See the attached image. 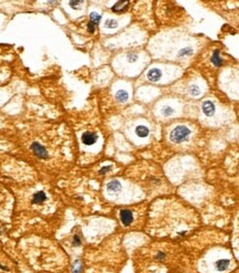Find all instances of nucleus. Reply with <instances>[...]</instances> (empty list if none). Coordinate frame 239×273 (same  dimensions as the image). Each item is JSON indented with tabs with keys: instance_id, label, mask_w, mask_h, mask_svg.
I'll return each instance as SVG.
<instances>
[{
	"instance_id": "obj_1",
	"label": "nucleus",
	"mask_w": 239,
	"mask_h": 273,
	"mask_svg": "<svg viewBox=\"0 0 239 273\" xmlns=\"http://www.w3.org/2000/svg\"><path fill=\"white\" fill-rule=\"evenodd\" d=\"M191 135V131L188 127L184 126V125H180L176 126L170 134V139L173 143L180 144L182 141H186L188 138V136Z\"/></svg>"
},
{
	"instance_id": "obj_2",
	"label": "nucleus",
	"mask_w": 239,
	"mask_h": 273,
	"mask_svg": "<svg viewBox=\"0 0 239 273\" xmlns=\"http://www.w3.org/2000/svg\"><path fill=\"white\" fill-rule=\"evenodd\" d=\"M97 141V134L93 132H85L84 134L82 135V141L85 145H93L95 144Z\"/></svg>"
},
{
	"instance_id": "obj_3",
	"label": "nucleus",
	"mask_w": 239,
	"mask_h": 273,
	"mask_svg": "<svg viewBox=\"0 0 239 273\" xmlns=\"http://www.w3.org/2000/svg\"><path fill=\"white\" fill-rule=\"evenodd\" d=\"M31 149L33 150L35 155L40 158H46L47 157V151L42 145H40L39 143H33L32 146H31Z\"/></svg>"
},
{
	"instance_id": "obj_4",
	"label": "nucleus",
	"mask_w": 239,
	"mask_h": 273,
	"mask_svg": "<svg viewBox=\"0 0 239 273\" xmlns=\"http://www.w3.org/2000/svg\"><path fill=\"white\" fill-rule=\"evenodd\" d=\"M202 109H203V113H204L206 116H213V115H214V113H215L214 103L210 102V101H206V102L203 103Z\"/></svg>"
},
{
	"instance_id": "obj_5",
	"label": "nucleus",
	"mask_w": 239,
	"mask_h": 273,
	"mask_svg": "<svg viewBox=\"0 0 239 273\" xmlns=\"http://www.w3.org/2000/svg\"><path fill=\"white\" fill-rule=\"evenodd\" d=\"M120 219H121V222H122L125 226H129V224L132 222L133 216H132V214H131V211L122 210L120 212Z\"/></svg>"
},
{
	"instance_id": "obj_6",
	"label": "nucleus",
	"mask_w": 239,
	"mask_h": 273,
	"mask_svg": "<svg viewBox=\"0 0 239 273\" xmlns=\"http://www.w3.org/2000/svg\"><path fill=\"white\" fill-rule=\"evenodd\" d=\"M161 76H162V72L159 69H152L148 73V79L150 81H158L161 79Z\"/></svg>"
},
{
	"instance_id": "obj_7",
	"label": "nucleus",
	"mask_w": 239,
	"mask_h": 273,
	"mask_svg": "<svg viewBox=\"0 0 239 273\" xmlns=\"http://www.w3.org/2000/svg\"><path fill=\"white\" fill-rule=\"evenodd\" d=\"M107 188H108L109 191L117 192V191H119L121 189L120 183H119L118 180H116V179H113V180H111V181H109V183H108V185H107Z\"/></svg>"
},
{
	"instance_id": "obj_8",
	"label": "nucleus",
	"mask_w": 239,
	"mask_h": 273,
	"mask_svg": "<svg viewBox=\"0 0 239 273\" xmlns=\"http://www.w3.org/2000/svg\"><path fill=\"white\" fill-rule=\"evenodd\" d=\"M46 200V195L43 192V191H39V192H37V194H34V196H33V202L34 204H42V202H44V201Z\"/></svg>"
},
{
	"instance_id": "obj_9",
	"label": "nucleus",
	"mask_w": 239,
	"mask_h": 273,
	"mask_svg": "<svg viewBox=\"0 0 239 273\" xmlns=\"http://www.w3.org/2000/svg\"><path fill=\"white\" fill-rule=\"evenodd\" d=\"M229 260H225V259H222V260L219 261H217L216 262V269L218 271H225L228 269V266H229Z\"/></svg>"
},
{
	"instance_id": "obj_10",
	"label": "nucleus",
	"mask_w": 239,
	"mask_h": 273,
	"mask_svg": "<svg viewBox=\"0 0 239 273\" xmlns=\"http://www.w3.org/2000/svg\"><path fill=\"white\" fill-rule=\"evenodd\" d=\"M136 134H137V136L141 137V138L147 137L149 135V128L148 127L143 126V125H140V126H138L136 128Z\"/></svg>"
},
{
	"instance_id": "obj_11",
	"label": "nucleus",
	"mask_w": 239,
	"mask_h": 273,
	"mask_svg": "<svg viewBox=\"0 0 239 273\" xmlns=\"http://www.w3.org/2000/svg\"><path fill=\"white\" fill-rule=\"evenodd\" d=\"M212 62H213V64L214 65H216V67H220V65L223 64V61H222V59H220V57H219V51H215L214 53H213V55H212Z\"/></svg>"
},
{
	"instance_id": "obj_12",
	"label": "nucleus",
	"mask_w": 239,
	"mask_h": 273,
	"mask_svg": "<svg viewBox=\"0 0 239 273\" xmlns=\"http://www.w3.org/2000/svg\"><path fill=\"white\" fill-rule=\"evenodd\" d=\"M116 99H118L119 102H126L128 99V93L125 90H119L118 92L116 93Z\"/></svg>"
},
{
	"instance_id": "obj_13",
	"label": "nucleus",
	"mask_w": 239,
	"mask_h": 273,
	"mask_svg": "<svg viewBox=\"0 0 239 273\" xmlns=\"http://www.w3.org/2000/svg\"><path fill=\"white\" fill-rule=\"evenodd\" d=\"M128 5L129 3L127 2V1H118V2L113 7V11H115V12H117V11H121V10H123L125 8L128 7Z\"/></svg>"
},
{
	"instance_id": "obj_14",
	"label": "nucleus",
	"mask_w": 239,
	"mask_h": 273,
	"mask_svg": "<svg viewBox=\"0 0 239 273\" xmlns=\"http://www.w3.org/2000/svg\"><path fill=\"white\" fill-rule=\"evenodd\" d=\"M193 53V49L190 47H186V48H183L181 49V51L179 52V57H188Z\"/></svg>"
},
{
	"instance_id": "obj_15",
	"label": "nucleus",
	"mask_w": 239,
	"mask_h": 273,
	"mask_svg": "<svg viewBox=\"0 0 239 273\" xmlns=\"http://www.w3.org/2000/svg\"><path fill=\"white\" fill-rule=\"evenodd\" d=\"M91 22H93L94 25H98L100 22V16L96 12L91 13Z\"/></svg>"
},
{
	"instance_id": "obj_16",
	"label": "nucleus",
	"mask_w": 239,
	"mask_h": 273,
	"mask_svg": "<svg viewBox=\"0 0 239 273\" xmlns=\"http://www.w3.org/2000/svg\"><path fill=\"white\" fill-rule=\"evenodd\" d=\"M188 92H190V94L192 95V96H197V95L200 94L201 91L197 85H192V86L188 89Z\"/></svg>"
},
{
	"instance_id": "obj_17",
	"label": "nucleus",
	"mask_w": 239,
	"mask_h": 273,
	"mask_svg": "<svg viewBox=\"0 0 239 273\" xmlns=\"http://www.w3.org/2000/svg\"><path fill=\"white\" fill-rule=\"evenodd\" d=\"M105 25H106V28H111V29H113V28H116L117 25H118V23H117L116 20L107 19L106 21H105Z\"/></svg>"
},
{
	"instance_id": "obj_18",
	"label": "nucleus",
	"mask_w": 239,
	"mask_h": 273,
	"mask_svg": "<svg viewBox=\"0 0 239 273\" xmlns=\"http://www.w3.org/2000/svg\"><path fill=\"white\" fill-rule=\"evenodd\" d=\"M162 113L165 115V116H170V115H172L173 113H174V109L170 106H164L162 109Z\"/></svg>"
},
{
	"instance_id": "obj_19",
	"label": "nucleus",
	"mask_w": 239,
	"mask_h": 273,
	"mask_svg": "<svg viewBox=\"0 0 239 273\" xmlns=\"http://www.w3.org/2000/svg\"><path fill=\"white\" fill-rule=\"evenodd\" d=\"M127 59H128V61L130 63H133L138 60V55H137L136 53H129V54L127 55Z\"/></svg>"
},
{
	"instance_id": "obj_20",
	"label": "nucleus",
	"mask_w": 239,
	"mask_h": 273,
	"mask_svg": "<svg viewBox=\"0 0 239 273\" xmlns=\"http://www.w3.org/2000/svg\"><path fill=\"white\" fill-rule=\"evenodd\" d=\"M83 3H84V1H71L69 6H71L73 9H79V7H81Z\"/></svg>"
},
{
	"instance_id": "obj_21",
	"label": "nucleus",
	"mask_w": 239,
	"mask_h": 273,
	"mask_svg": "<svg viewBox=\"0 0 239 273\" xmlns=\"http://www.w3.org/2000/svg\"><path fill=\"white\" fill-rule=\"evenodd\" d=\"M82 271V266L79 264V262L77 261L76 263L74 264V268H73V273H81Z\"/></svg>"
},
{
	"instance_id": "obj_22",
	"label": "nucleus",
	"mask_w": 239,
	"mask_h": 273,
	"mask_svg": "<svg viewBox=\"0 0 239 273\" xmlns=\"http://www.w3.org/2000/svg\"><path fill=\"white\" fill-rule=\"evenodd\" d=\"M87 29H88L89 33H94L95 32V25L93 22H89L88 25H87Z\"/></svg>"
},
{
	"instance_id": "obj_23",
	"label": "nucleus",
	"mask_w": 239,
	"mask_h": 273,
	"mask_svg": "<svg viewBox=\"0 0 239 273\" xmlns=\"http://www.w3.org/2000/svg\"><path fill=\"white\" fill-rule=\"evenodd\" d=\"M73 244H74L75 247H78L79 244H81V239H79L78 236L74 237V239H73Z\"/></svg>"
},
{
	"instance_id": "obj_24",
	"label": "nucleus",
	"mask_w": 239,
	"mask_h": 273,
	"mask_svg": "<svg viewBox=\"0 0 239 273\" xmlns=\"http://www.w3.org/2000/svg\"><path fill=\"white\" fill-rule=\"evenodd\" d=\"M109 169H110V167H109V166L104 167V168H103V169H101V170H100V174H105V173H107V171H108Z\"/></svg>"
},
{
	"instance_id": "obj_25",
	"label": "nucleus",
	"mask_w": 239,
	"mask_h": 273,
	"mask_svg": "<svg viewBox=\"0 0 239 273\" xmlns=\"http://www.w3.org/2000/svg\"><path fill=\"white\" fill-rule=\"evenodd\" d=\"M158 259H160V260H162L163 258H164V253H162V252H160V253L158 254V257H157Z\"/></svg>"
}]
</instances>
